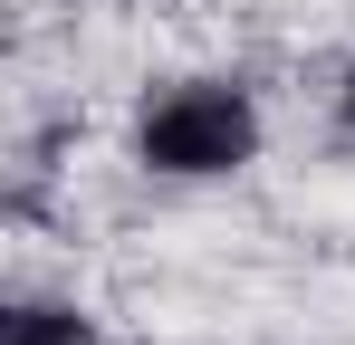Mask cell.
Wrapping results in <instances>:
<instances>
[{
    "label": "cell",
    "instance_id": "obj_1",
    "mask_svg": "<svg viewBox=\"0 0 355 345\" xmlns=\"http://www.w3.org/2000/svg\"><path fill=\"white\" fill-rule=\"evenodd\" d=\"M135 144H144L154 172H240L259 154V115H250L240 87H173V96L144 106Z\"/></svg>",
    "mask_w": 355,
    "mask_h": 345
},
{
    "label": "cell",
    "instance_id": "obj_2",
    "mask_svg": "<svg viewBox=\"0 0 355 345\" xmlns=\"http://www.w3.org/2000/svg\"><path fill=\"white\" fill-rule=\"evenodd\" d=\"M0 345H96V336H87L77 317H58V307H19V317H10V336H0Z\"/></svg>",
    "mask_w": 355,
    "mask_h": 345
},
{
    "label": "cell",
    "instance_id": "obj_3",
    "mask_svg": "<svg viewBox=\"0 0 355 345\" xmlns=\"http://www.w3.org/2000/svg\"><path fill=\"white\" fill-rule=\"evenodd\" d=\"M346 125H355V77H346Z\"/></svg>",
    "mask_w": 355,
    "mask_h": 345
}]
</instances>
